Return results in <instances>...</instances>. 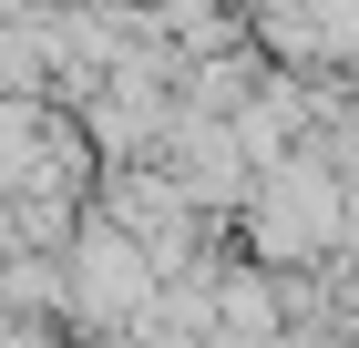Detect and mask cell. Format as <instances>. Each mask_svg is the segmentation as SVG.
<instances>
[{
	"label": "cell",
	"mask_w": 359,
	"mask_h": 348,
	"mask_svg": "<svg viewBox=\"0 0 359 348\" xmlns=\"http://www.w3.org/2000/svg\"><path fill=\"white\" fill-rule=\"evenodd\" d=\"M144 287H154V256H144L134 236H83V256H72V297H83V318H134Z\"/></svg>",
	"instance_id": "obj_1"
}]
</instances>
